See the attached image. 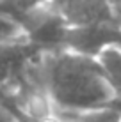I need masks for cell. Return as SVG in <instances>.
Listing matches in <instances>:
<instances>
[{
  "instance_id": "1",
  "label": "cell",
  "mask_w": 121,
  "mask_h": 122,
  "mask_svg": "<svg viewBox=\"0 0 121 122\" xmlns=\"http://www.w3.org/2000/svg\"><path fill=\"white\" fill-rule=\"evenodd\" d=\"M43 81L61 113L112 108L119 97L98 58L73 50L48 51L43 62Z\"/></svg>"
},
{
  "instance_id": "2",
  "label": "cell",
  "mask_w": 121,
  "mask_h": 122,
  "mask_svg": "<svg viewBox=\"0 0 121 122\" xmlns=\"http://www.w3.org/2000/svg\"><path fill=\"white\" fill-rule=\"evenodd\" d=\"M57 11L69 27L119 25L114 12V0H61Z\"/></svg>"
},
{
  "instance_id": "3",
  "label": "cell",
  "mask_w": 121,
  "mask_h": 122,
  "mask_svg": "<svg viewBox=\"0 0 121 122\" xmlns=\"http://www.w3.org/2000/svg\"><path fill=\"white\" fill-rule=\"evenodd\" d=\"M43 53V50L27 37L11 43H0V85L18 80Z\"/></svg>"
},
{
  "instance_id": "4",
  "label": "cell",
  "mask_w": 121,
  "mask_h": 122,
  "mask_svg": "<svg viewBox=\"0 0 121 122\" xmlns=\"http://www.w3.org/2000/svg\"><path fill=\"white\" fill-rule=\"evenodd\" d=\"M96 58L102 64L107 78L112 83V87L116 89L118 96L121 97V46L118 44L105 46L96 55Z\"/></svg>"
},
{
  "instance_id": "5",
  "label": "cell",
  "mask_w": 121,
  "mask_h": 122,
  "mask_svg": "<svg viewBox=\"0 0 121 122\" xmlns=\"http://www.w3.org/2000/svg\"><path fill=\"white\" fill-rule=\"evenodd\" d=\"M25 37H27V34H25L22 25L0 12V43L20 41V39H25Z\"/></svg>"
},
{
  "instance_id": "6",
  "label": "cell",
  "mask_w": 121,
  "mask_h": 122,
  "mask_svg": "<svg viewBox=\"0 0 121 122\" xmlns=\"http://www.w3.org/2000/svg\"><path fill=\"white\" fill-rule=\"evenodd\" d=\"M0 122H20V120L16 119L9 110H6L4 106H0Z\"/></svg>"
},
{
  "instance_id": "7",
  "label": "cell",
  "mask_w": 121,
  "mask_h": 122,
  "mask_svg": "<svg viewBox=\"0 0 121 122\" xmlns=\"http://www.w3.org/2000/svg\"><path fill=\"white\" fill-rule=\"evenodd\" d=\"M114 12H116V20L121 27V0H114Z\"/></svg>"
},
{
  "instance_id": "8",
  "label": "cell",
  "mask_w": 121,
  "mask_h": 122,
  "mask_svg": "<svg viewBox=\"0 0 121 122\" xmlns=\"http://www.w3.org/2000/svg\"><path fill=\"white\" fill-rule=\"evenodd\" d=\"M119 122H121V119H119Z\"/></svg>"
}]
</instances>
